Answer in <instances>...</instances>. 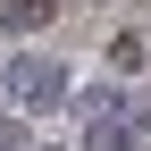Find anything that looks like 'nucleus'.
<instances>
[{"label": "nucleus", "mask_w": 151, "mask_h": 151, "mask_svg": "<svg viewBox=\"0 0 151 151\" xmlns=\"http://www.w3.org/2000/svg\"><path fill=\"white\" fill-rule=\"evenodd\" d=\"M67 92H76V84H67V67L50 59V50H17V59H9V101H17V109L42 118V109H59Z\"/></svg>", "instance_id": "f257e3e1"}, {"label": "nucleus", "mask_w": 151, "mask_h": 151, "mask_svg": "<svg viewBox=\"0 0 151 151\" xmlns=\"http://www.w3.org/2000/svg\"><path fill=\"white\" fill-rule=\"evenodd\" d=\"M59 17V0H0V34H42Z\"/></svg>", "instance_id": "f03ea898"}, {"label": "nucleus", "mask_w": 151, "mask_h": 151, "mask_svg": "<svg viewBox=\"0 0 151 151\" xmlns=\"http://www.w3.org/2000/svg\"><path fill=\"white\" fill-rule=\"evenodd\" d=\"M109 67H143V34H118L109 42Z\"/></svg>", "instance_id": "7ed1b4c3"}, {"label": "nucleus", "mask_w": 151, "mask_h": 151, "mask_svg": "<svg viewBox=\"0 0 151 151\" xmlns=\"http://www.w3.org/2000/svg\"><path fill=\"white\" fill-rule=\"evenodd\" d=\"M34 134H25V118H0V151H25Z\"/></svg>", "instance_id": "20e7f679"}, {"label": "nucleus", "mask_w": 151, "mask_h": 151, "mask_svg": "<svg viewBox=\"0 0 151 151\" xmlns=\"http://www.w3.org/2000/svg\"><path fill=\"white\" fill-rule=\"evenodd\" d=\"M126 126H151V92H134V101H126Z\"/></svg>", "instance_id": "39448f33"}]
</instances>
